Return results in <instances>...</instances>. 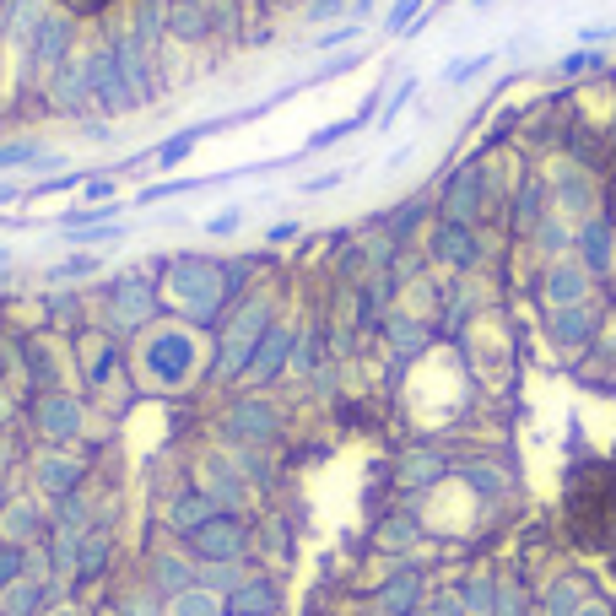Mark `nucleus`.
Wrapping results in <instances>:
<instances>
[{"label":"nucleus","instance_id":"obj_1","mask_svg":"<svg viewBox=\"0 0 616 616\" xmlns=\"http://www.w3.org/2000/svg\"><path fill=\"white\" fill-rule=\"evenodd\" d=\"M568 530H573V541L595 546V552L616 541V471L595 465V471H584L579 481H573V492H568Z\"/></svg>","mask_w":616,"mask_h":616},{"label":"nucleus","instance_id":"obj_2","mask_svg":"<svg viewBox=\"0 0 616 616\" xmlns=\"http://www.w3.org/2000/svg\"><path fill=\"white\" fill-rule=\"evenodd\" d=\"M211 130H217V125H195V130H184V136H173V141L163 146V152H157V163H163V168L184 163V157H190V146H195L200 136H211Z\"/></svg>","mask_w":616,"mask_h":616},{"label":"nucleus","instance_id":"obj_3","mask_svg":"<svg viewBox=\"0 0 616 616\" xmlns=\"http://www.w3.org/2000/svg\"><path fill=\"white\" fill-rule=\"evenodd\" d=\"M65 11H76V17H98V11H109L114 0H60Z\"/></svg>","mask_w":616,"mask_h":616},{"label":"nucleus","instance_id":"obj_4","mask_svg":"<svg viewBox=\"0 0 616 616\" xmlns=\"http://www.w3.org/2000/svg\"><path fill=\"white\" fill-rule=\"evenodd\" d=\"M411 11H417V0H400V6H395V17H390V28H400V22L411 17Z\"/></svg>","mask_w":616,"mask_h":616}]
</instances>
